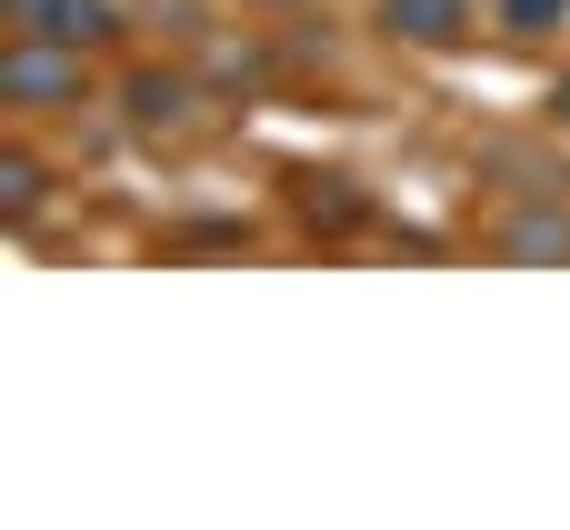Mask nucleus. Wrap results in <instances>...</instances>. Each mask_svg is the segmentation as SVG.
<instances>
[{
	"mask_svg": "<svg viewBox=\"0 0 570 530\" xmlns=\"http://www.w3.org/2000/svg\"><path fill=\"white\" fill-rule=\"evenodd\" d=\"M80 60H90V50H70V40L10 30V60H0V90H10V110H70V100H80Z\"/></svg>",
	"mask_w": 570,
	"mask_h": 530,
	"instance_id": "obj_1",
	"label": "nucleus"
},
{
	"mask_svg": "<svg viewBox=\"0 0 570 530\" xmlns=\"http://www.w3.org/2000/svg\"><path fill=\"white\" fill-rule=\"evenodd\" d=\"M10 30L70 40V50H110L120 40V0H10Z\"/></svg>",
	"mask_w": 570,
	"mask_h": 530,
	"instance_id": "obj_2",
	"label": "nucleus"
},
{
	"mask_svg": "<svg viewBox=\"0 0 570 530\" xmlns=\"http://www.w3.org/2000/svg\"><path fill=\"white\" fill-rule=\"evenodd\" d=\"M481 10H491V0H381V30H391L401 50H461V40L481 30Z\"/></svg>",
	"mask_w": 570,
	"mask_h": 530,
	"instance_id": "obj_3",
	"label": "nucleus"
},
{
	"mask_svg": "<svg viewBox=\"0 0 570 530\" xmlns=\"http://www.w3.org/2000/svg\"><path fill=\"white\" fill-rule=\"evenodd\" d=\"M120 120L130 130H180L190 120V80L180 70H130L120 80Z\"/></svg>",
	"mask_w": 570,
	"mask_h": 530,
	"instance_id": "obj_4",
	"label": "nucleus"
},
{
	"mask_svg": "<svg viewBox=\"0 0 570 530\" xmlns=\"http://www.w3.org/2000/svg\"><path fill=\"white\" fill-rule=\"evenodd\" d=\"M491 241H501V261H570V210H511Z\"/></svg>",
	"mask_w": 570,
	"mask_h": 530,
	"instance_id": "obj_5",
	"label": "nucleus"
},
{
	"mask_svg": "<svg viewBox=\"0 0 570 530\" xmlns=\"http://www.w3.org/2000/svg\"><path fill=\"white\" fill-rule=\"evenodd\" d=\"M570 20V0H491V30L501 40H551Z\"/></svg>",
	"mask_w": 570,
	"mask_h": 530,
	"instance_id": "obj_6",
	"label": "nucleus"
},
{
	"mask_svg": "<svg viewBox=\"0 0 570 530\" xmlns=\"http://www.w3.org/2000/svg\"><path fill=\"white\" fill-rule=\"evenodd\" d=\"M0 200H10V220H30V210L50 200V160H30V150H10V160H0Z\"/></svg>",
	"mask_w": 570,
	"mask_h": 530,
	"instance_id": "obj_7",
	"label": "nucleus"
},
{
	"mask_svg": "<svg viewBox=\"0 0 570 530\" xmlns=\"http://www.w3.org/2000/svg\"><path fill=\"white\" fill-rule=\"evenodd\" d=\"M240 10H301V0H240Z\"/></svg>",
	"mask_w": 570,
	"mask_h": 530,
	"instance_id": "obj_8",
	"label": "nucleus"
},
{
	"mask_svg": "<svg viewBox=\"0 0 570 530\" xmlns=\"http://www.w3.org/2000/svg\"><path fill=\"white\" fill-rule=\"evenodd\" d=\"M551 110H561V120H570V80H561V90H551Z\"/></svg>",
	"mask_w": 570,
	"mask_h": 530,
	"instance_id": "obj_9",
	"label": "nucleus"
}]
</instances>
